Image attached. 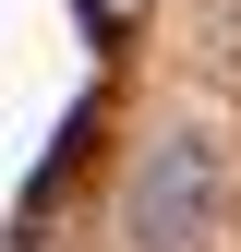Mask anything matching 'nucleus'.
<instances>
[{
	"label": "nucleus",
	"instance_id": "nucleus-1",
	"mask_svg": "<svg viewBox=\"0 0 241 252\" xmlns=\"http://www.w3.org/2000/svg\"><path fill=\"white\" fill-rule=\"evenodd\" d=\"M217 144L205 132H157L145 144V168H133V192H120V240L133 252H205L217 240Z\"/></svg>",
	"mask_w": 241,
	"mask_h": 252
},
{
	"label": "nucleus",
	"instance_id": "nucleus-2",
	"mask_svg": "<svg viewBox=\"0 0 241 252\" xmlns=\"http://www.w3.org/2000/svg\"><path fill=\"white\" fill-rule=\"evenodd\" d=\"M73 12H84V36H97V48H120V36L145 24V0H73Z\"/></svg>",
	"mask_w": 241,
	"mask_h": 252
}]
</instances>
